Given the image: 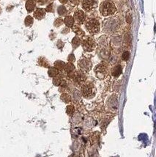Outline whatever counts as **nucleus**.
<instances>
[{
    "mask_svg": "<svg viewBox=\"0 0 156 157\" xmlns=\"http://www.w3.org/2000/svg\"><path fill=\"white\" fill-rule=\"evenodd\" d=\"M116 11V6L111 0H106L100 5V13L103 16H111L114 14Z\"/></svg>",
    "mask_w": 156,
    "mask_h": 157,
    "instance_id": "1",
    "label": "nucleus"
},
{
    "mask_svg": "<svg viewBox=\"0 0 156 157\" xmlns=\"http://www.w3.org/2000/svg\"><path fill=\"white\" fill-rule=\"evenodd\" d=\"M86 29L87 32L91 35H95L97 34L98 33H99L100 28H101V25H100L99 21L97 19H92L89 20L86 23Z\"/></svg>",
    "mask_w": 156,
    "mask_h": 157,
    "instance_id": "2",
    "label": "nucleus"
},
{
    "mask_svg": "<svg viewBox=\"0 0 156 157\" xmlns=\"http://www.w3.org/2000/svg\"><path fill=\"white\" fill-rule=\"evenodd\" d=\"M81 93L84 98H90L95 96V87L92 84H85L82 86L81 88Z\"/></svg>",
    "mask_w": 156,
    "mask_h": 157,
    "instance_id": "3",
    "label": "nucleus"
},
{
    "mask_svg": "<svg viewBox=\"0 0 156 157\" xmlns=\"http://www.w3.org/2000/svg\"><path fill=\"white\" fill-rule=\"evenodd\" d=\"M82 47L86 52H92L95 48V42L90 37H87L82 41Z\"/></svg>",
    "mask_w": 156,
    "mask_h": 157,
    "instance_id": "4",
    "label": "nucleus"
},
{
    "mask_svg": "<svg viewBox=\"0 0 156 157\" xmlns=\"http://www.w3.org/2000/svg\"><path fill=\"white\" fill-rule=\"evenodd\" d=\"M95 75L100 79H103L107 75V67L103 64H99L95 68Z\"/></svg>",
    "mask_w": 156,
    "mask_h": 157,
    "instance_id": "5",
    "label": "nucleus"
},
{
    "mask_svg": "<svg viewBox=\"0 0 156 157\" xmlns=\"http://www.w3.org/2000/svg\"><path fill=\"white\" fill-rule=\"evenodd\" d=\"M78 65L81 71L82 72H88L92 68V63L87 59H82L79 60Z\"/></svg>",
    "mask_w": 156,
    "mask_h": 157,
    "instance_id": "6",
    "label": "nucleus"
},
{
    "mask_svg": "<svg viewBox=\"0 0 156 157\" xmlns=\"http://www.w3.org/2000/svg\"><path fill=\"white\" fill-rule=\"evenodd\" d=\"M96 0H83L82 6L84 10L86 11H90L95 7Z\"/></svg>",
    "mask_w": 156,
    "mask_h": 157,
    "instance_id": "7",
    "label": "nucleus"
},
{
    "mask_svg": "<svg viewBox=\"0 0 156 157\" xmlns=\"http://www.w3.org/2000/svg\"><path fill=\"white\" fill-rule=\"evenodd\" d=\"M73 80L78 84H82L85 82L86 79V76H85L84 74L81 71L74 73V75L73 76Z\"/></svg>",
    "mask_w": 156,
    "mask_h": 157,
    "instance_id": "8",
    "label": "nucleus"
},
{
    "mask_svg": "<svg viewBox=\"0 0 156 157\" xmlns=\"http://www.w3.org/2000/svg\"><path fill=\"white\" fill-rule=\"evenodd\" d=\"M74 20H76V21L79 24H83L84 21L85 20V14L84 12L81 10H79L76 11L75 13H74Z\"/></svg>",
    "mask_w": 156,
    "mask_h": 157,
    "instance_id": "9",
    "label": "nucleus"
},
{
    "mask_svg": "<svg viewBox=\"0 0 156 157\" xmlns=\"http://www.w3.org/2000/svg\"><path fill=\"white\" fill-rule=\"evenodd\" d=\"M64 70L67 72V74H68V76L70 77H73L74 75V71H75V66L73 65V63H69L68 64H65V65Z\"/></svg>",
    "mask_w": 156,
    "mask_h": 157,
    "instance_id": "10",
    "label": "nucleus"
},
{
    "mask_svg": "<svg viewBox=\"0 0 156 157\" xmlns=\"http://www.w3.org/2000/svg\"><path fill=\"white\" fill-rule=\"evenodd\" d=\"M46 10L43 8H38L34 12V17L38 20H41L45 17Z\"/></svg>",
    "mask_w": 156,
    "mask_h": 157,
    "instance_id": "11",
    "label": "nucleus"
},
{
    "mask_svg": "<svg viewBox=\"0 0 156 157\" xmlns=\"http://www.w3.org/2000/svg\"><path fill=\"white\" fill-rule=\"evenodd\" d=\"M25 7L28 12H32L35 8V2L34 0H27V2H26Z\"/></svg>",
    "mask_w": 156,
    "mask_h": 157,
    "instance_id": "12",
    "label": "nucleus"
},
{
    "mask_svg": "<svg viewBox=\"0 0 156 157\" xmlns=\"http://www.w3.org/2000/svg\"><path fill=\"white\" fill-rule=\"evenodd\" d=\"M122 74V67L121 65H117L111 69V74L114 77H118Z\"/></svg>",
    "mask_w": 156,
    "mask_h": 157,
    "instance_id": "13",
    "label": "nucleus"
},
{
    "mask_svg": "<svg viewBox=\"0 0 156 157\" xmlns=\"http://www.w3.org/2000/svg\"><path fill=\"white\" fill-rule=\"evenodd\" d=\"M74 21H75V20H74L73 17H72V16H67V17L65 18V25L67 26L68 27H72L73 26L74 24Z\"/></svg>",
    "mask_w": 156,
    "mask_h": 157,
    "instance_id": "14",
    "label": "nucleus"
},
{
    "mask_svg": "<svg viewBox=\"0 0 156 157\" xmlns=\"http://www.w3.org/2000/svg\"><path fill=\"white\" fill-rule=\"evenodd\" d=\"M65 65V63L60 60L56 61L54 63V68H57L58 71L64 70Z\"/></svg>",
    "mask_w": 156,
    "mask_h": 157,
    "instance_id": "15",
    "label": "nucleus"
},
{
    "mask_svg": "<svg viewBox=\"0 0 156 157\" xmlns=\"http://www.w3.org/2000/svg\"><path fill=\"white\" fill-rule=\"evenodd\" d=\"M48 74H49L50 77H55V76H57L59 74V71L54 68V67H52V68H49Z\"/></svg>",
    "mask_w": 156,
    "mask_h": 157,
    "instance_id": "16",
    "label": "nucleus"
},
{
    "mask_svg": "<svg viewBox=\"0 0 156 157\" xmlns=\"http://www.w3.org/2000/svg\"><path fill=\"white\" fill-rule=\"evenodd\" d=\"M61 99L63 102H65V104H68L71 101V97H70V95L67 94V93H63L61 96Z\"/></svg>",
    "mask_w": 156,
    "mask_h": 157,
    "instance_id": "17",
    "label": "nucleus"
},
{
    "mask_svg": "<svg viewBox=\"0 0 156 157\" xmlns=\"http://www.w3.org/2000/svg\"><path fill=\"white\" fill-rule=\"evenodd\" d=\"M73 30L76 34L77 35H79V36H84V32L79 27H78V26H74L73 27Z\"/></svg>",
    "mask_w": 156,
    "mask_h": 157,
    "instance_id": "18",
    "label": "nucleus"
},
{
    "mask_svg": "<svg viewBox=\"0 0 156 157\" xmlns=\"http://www.w3.org/2000/svg\"><path fill=\"white\" fill-rule=\"evenodd\" d=\"M81 44V40L79 37H75V38H73V40H72V45H73V47L74 48H76L77 47H79Z\"/></svg>",
    "mask_w": 156,
    "mask_h": 157,
    "instance_id": "19",
    "label": "nucleus"
},
{
    "mask_svg": "<svg viewBox=\"0 0 156 157\" xmlns=\"http://www.w3.org/2000/svg\"><path fill=\"white\" fill-rule=\"evenodd\" d=\"M33 22H34V19H33V18L30 16H27L24 20V24L27 27H30V26L32 25Z\"/></svg>",
    "mask_w": 156,
    "mask_h": 157,
    "instance_id": "20",
    "label": "nucleus"
},
{
    "mask_svg": "<svg viewBox=\"0 0 156 157\" xmlns=\"http://www.w3.org/2000/svg\"><path fill=\"white\" fill-rule=\"evenodd\" d=\"M38 63H39V64H40V65L45 67V68H49V63H48L47 59H46V58H43V57L39 59Z\"/></svg>",
    "mask_w": 156,
    "mask_h": 157,
    "instance_id": "21",
    "label": "nucleus"
},
{
    "mask_svg": "<svg viewBox=\"0 0 156 157\" xmlns=\"http://www.w3.org/2000/svg\"><path fill=\"white\" fill-rule=\"evenodd\" d=\"M62 78H61L59 76L57 75V76H55V77H54L53 84L55 86H59L61 85V83H62Z\"/></svg>",
    "mask_w": 156,
    "mask_h": 157,
    "instance_id": "22",
    "label": "nucleus"
},
{
    "mask_svg": "<svg viewBox=\"0 0 156 157\" xmlns=\"http://www.w3.org/2000/svg\"><path fill=\"white\" fill-rule=\"evenodd\" d=\"M74 111H75V108L73 105H68L66 108V113L68 115L70 116H72L73 115Z\"/></svg>",
    "mask_w": 156,
    "mask_h": 157,
    "instance_id": "23",
    "label": "nucleus"
},
{
    "mask_svg": "<svg viewBox=\"0 0 156 157\" xmlns=\"http://www.w3.org/2000/svg\"><path fill=\"white\" fill-rule=\"evenodd\" d=\"M57 12L59 16H65L67 13V10L64 6H60L57 9Z\"/></svg>",
    "mask_w": 156,
    "mask_h": 157,
    "instance_id": "24",
    "label": "nucleus"
},
{
    "mask_svg": "<svg viewBox=\"0 0 156 157\" xmlns=\"http://www.w3.org/2000/svg\"><path fill=\"white\" fill-rule=\"evenodd\" d=\"M130 58V52L126 51L124 52L122 55V59H123L124 61H128Z\"/></svg>",
    "mask_w": 156,
    "mask_h": 157,
    "instance_id": "25",
    "label": "nucleus"
},
{
    "mask_svg": "<svg viewBox=\"0 0 156 157\" xmlns=\"http://www.w3.org/2000/svg\"><path fill=\"white\" fill-rule=\"evenodd\" d=\"M62 24H63V20L60 18H57V19L54 21V26H55V27H59V26H61Z\"/></svg>",
    "mask_w": 156,
    "mask_h": 157,
    "instance_id": "26",
    "label": "nucleus"
},
{
    "mask_svg": "<svg viewBox=\"0 0 156 157\" xmlns=\"http://www.w3.org/2000/svg\"><path fill=\"white\" fill-rule=\"evenodd\" d=\"M75 56H74V55H73V54H71V55H70L68 57V62H70V63H73L74 61H75Z\"/></svg>",
    "mask_w": 156,
    "mask_h": 157,
    "instance_id": "27",
    "label": "nucleus"
},
{
    "mask_svg": "<svg viewBox=\"0 0 156 157\" xmlns=\"http://www.w3.org/2000/svg\"><path fill=\"white\" fill-rule=\"evenodd\" d=\"M46 12H49V13H53L54 12V8H53V5L51 4L49 6H47L46 9Z\"/></svg>",
    "mask_w": 156,
    "mask_h": 157,
    "instance_id": "28",
    "label": "nucleus"
},
{
    "mask_svg": "<svg viewBox=\"0 0 156 157\" xmlns=\"http://www.w3.org/2000/svg\"><path fill=\"white\" fill-rule=\"evenodd\" d=\"M36 2L39 4V5H45V4L48 2V0H36Z\"/></svg>",
    "mask_w": 156,
    "mask_h": 157,
    "instance_id": "29",
    "label": "nucleus"
},
{
    "mask_svg": "<svg viewBox=\"0 0 156 157\" xmlns=\"http://www.w3.org/2000/svg\"><path fill=\"white\" fill-rule=\"evenodd\" d=\"M131 20H132V18H131V16H128L127 18H126V21H127V22L128 23H131Z\"/></svg>",
    "mask_w": 156,
    "mask_h": 157,
    "instance_id": "30",
    "label": "nucleus"
},
{
    "mask_svg": "<svg viewBox=\"0 0 156 157\" xmlns=\"http://www.w3.org/2000/svg\"><path fill=\"white\" fill-rule=\"evenodd\" d=\"M68 0H59V2H60L62 3V4L67 3V2H68Z\"/></svg>",
    "mask_w": 156,
    "mask_h": 157,
    "instance_id": "31",
    "label": "nucleus"
}]
</instances>
